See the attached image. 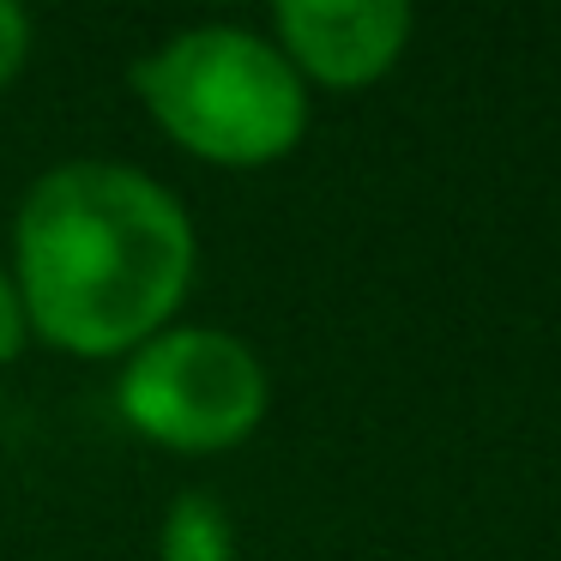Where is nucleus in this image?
Segmentation results:
<instances>
[{"instance_id":"obj_1","label":"nucleus","mask_w":561,"mask_h":561,"mask_svg":"<svg viewBox=\"0 0 561 561\" xmlns=\"http://www.w3.org/2000/svg\"><path fill=\"white\" fill-rule=\"evenodd\" d=\"M199 266L187 206L134 163L73 158L31 182L13 218V284L31 339L85 363L134 356L175 327Z\"/></svg>"},{"instance_id":"obj_2","label":"nucleus","mask_w":561,"mask_h":561,"mask_svg":"<svg viewBox=\"0 0 561 561\" xmlns=\"http://www.w3.org/2000/svg\"><path fill=\"white\" fill-rule=\"evenodd\" d=\"M146 115L199 163L266 170L308 134V85L248 25H187L134 61Z\"/></svg>"},{"instance_id":"obj_3","label":"nucleus","mask_w":561,"mask_h":561,"mask_svg":"<svg viewBox=\"0 0 561 561\" xmlns=\"http://www.w3.org/2000/svg\"><path fill=\"white\" fill-rule=\"evenodd\" d=\"M122 416L170 453H230L272 404L266 363L224 327H163L122 356Z\"/></svg>"},{"instance_id":"obj_4","label":"nucleus","mask_w":561,"mask_h":561,"mask_svg":"<svg viewBox=\"0 0 561 561\" xmlns=\"http://www.w3.org/2000/svg\"><path fill=\"white\" fill-rule=\"evenodd\" d=\"M272 43L302 73V85L356 91L392 73L411 43L404 0H284L272 13Z\"/></svg>"},{"instance_id":"obj_5","label":"nucleus","mask_w":561,"mask_h":561,"mask_svg":"<svg viewBox=\"0 0 561 561\" xmlns=\"http://www.w3.org/2000/svg\"><path fill=\"white\" fill-rule=\"evenodd\" d=\"M158 556L163 561H236L230 513H224L211 495H182L170 513H163Z\"/></svg>"},{"instance_id":"obj_6","label":"nucleus","mask_w":561,"mask_h":561,"mask_svg":"<svg viewBox=\"0 0 561 561\" xmlns=\"http://www.w3.org/2000/svg\"><path fill=\"white\" fill-rule=\"evenodd\" d=\"M31 55V13L19 0H0V85H13Z\"/></svg>"},{"instance_id":"obj_7","label":"nucleus","mask_w":561,"mask_h":561,"mask_svg":"<svg viewBox=\"0 0 561 561\" xmlns=\"http://www.w3.org/2000/svg\"><path fill=\"white\" fill-rule=\"evenodd\" d=\"M25 339H31L25 302H19V284H13V272L0 266V368H7L19 351H25Z\"/></svg>"}]
</instances>
